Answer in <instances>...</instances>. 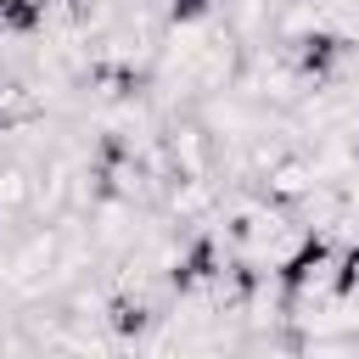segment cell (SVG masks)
<instances>
[{
    "label": "cell",
    "mask_w": 359,
    "mask_h": 359,
    "mask_svg": "<svg viewBox=\"0 0 359 359\" xmlns=\"http://www.w3.org/2000/svg\"><path fill=\"white\" fill-rule=\"evenodd\" d=\"M163 151H168V180H219L224 168V146L191 112L163 118Z\"/></svg>",
    "instance_id": "obj_1"
},
{
    "label": "cell",
    "mask_w": 359,
    "mask_h": 359,
    "mask_svg": "<svg viewBox=\"0 0 359 359\" xmlns=\"http://www.w3.org/2000/svg\"><path fill=\"white\" fill-rule=\"evenodd\" d=\"M84 230H90L95 258H101V264H118V258L140 241V230H146V208L118 202V196H95V202L84 208Z\"/></svg>",
    "instance_id": "obj_2"
},
{
    "label": "cell",
    "mask_w": 359,
    "mask_h": 359,
    "mask_svg": "<svg viewBox=\"0 0 359 359\" xmlns=\"http://www.w3.org/2000/svg\"><path fill=\"white\" fill-rule=\"evenodd\" d=\"M309 168H314V185H353L359 180V129H331V135H314L309 140Z\"/></svg>",
    "instance_id": "obj_3"
},
{
    "label": "cell",
    "mask_w": 359,
    "mask_h": 359,
    "mask_svg": "<svg viewBox=\"0 0 359 359\" xmlns=\"http://www.w3.org/2000/svg\"><path fill=\"white\" fill-rule=\"evenodd\" d=\"M157 297H123V292H107V303H101V325H107V337H112V348H135L151 325H157Z\"/></svg>",
    "instance_id": "obj_4"
},
{
    "label": "cell",
    "mask_w": 359,
    "mask_h": 359,
    "mask_svg": "<svg viewBox=\"0 0 359 359\" xmlns=\"http://www.w3.org/2000/svg\"><path fill=\"white\" fill-rule=\"evenodd\" d=\"M252 191H258V202H269V208H286V213H292V208L314 191V168H309V157H303V151H286V157H280V163H275Z\"/></svg>",
    "instance_id": "obj_5"
},
{
    "label": "cell",
    "mask_w": 359,
    "mask_h": 359,
    "mask_svg": "<svg viewBox=\"0 0 359 359\" xmlns=\"http://www.w3.org/2000/svg\"><path fill=\"white\" fill-rule=\"evenodd\" d=\"M45 90L34 84V79H22V73H6L0 79V135H17V129H28V123H45Z\"/></svg>",
    "instance_id": "obj_6"
},
{
    "label": "cell",
    "mask_w": 359,
    "mask_h": 359,
    "mask_svg": "<svg viewBox=\"0 0 359 359\" xmlns=\"http://www.w3.org/2000/svg\"><path fill=\"white\" fill-rule=\"evenodd\" d=\"M34 196H39V168L17 163V157H0V219L6 213H28L34 219Z\"/></svg>",
    "instance_id": "obj_7"
},
{
    "label": "cell",
    "mask_w": 359,
    "mask_h": 359,
    "mask_svg": "<svg viewBox=\"0 0 359 359\" xmlns=\"http://www.w3.org/2000/svg\"><path fill=\"white\" fill-rule=\"evenodd\" d=\"M325 28L348 45H359V0H325Z\"/></svg>",
    "instance_id": "obj_8"
},
{
    "label": "cell",
    "mask_w": 359,
    "mask_h": 359,
    "mask_svg": "<svg viewBox=\"0 0 359 359\" xmlns=\"http://www.w3.org/2000/svg\"><path fill=\"white\" fill-rule=\"evenodd\" d=\"M303 359H359V342L353 337H314V342H297Z\"/></svg>",
    "instance_id": "obj_9"
},
{
    "label": "cell",
    "mask_w": 359,
    "mask_h": 359,
    "mask_svg": "<svg viewBox=\"0 0 359 359\" xmlns=\"http://www.w3.org/2000/svg\"><path fill=\"white\" fill-rule=\"evenodd\" d=\"M258 359H303V348H297V337H258Z\"/></svg>",
    "instance_id": "obj_10"
},
{
    "label": "cell",
    "mask_w": 359,
    "mask_h": 359,
    "mask_svg": "<svg viewBox=\"0 0 359 359\" xmlns=\"http://www.w3.org/2000/svg\"><path fill=\"white\" fill-rule=\"evenodd\" d=\"M174 359H236V353L230 348H213V342H185Z\"/></svg>",
    "instance_id": "obj_11"
}]
</instances>
